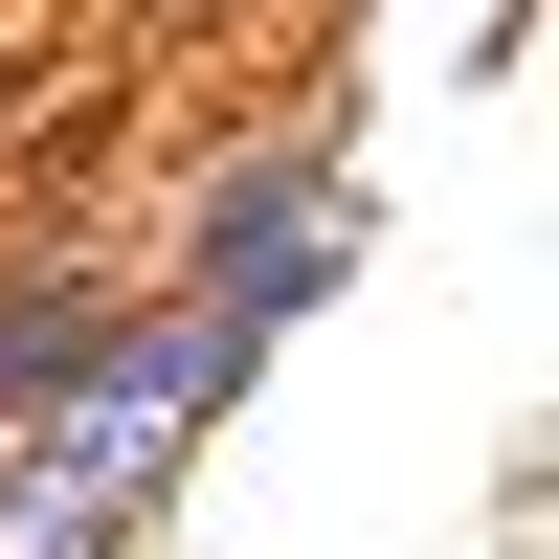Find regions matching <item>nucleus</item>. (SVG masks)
<instances>
[{
	"instance_id": "1",
	"label": "nucleus",
	"mask_w": 559,
	"mask_h": 559,
	"mask_svg": "<svg viewBox=\"0 0 559 559\" xmlns=\"http://www.w3.org/2000/svg\"><path fill=\"white\" fill-rule=\"evenodd\" d=\"M358 247H381V224H358V112H269L247 157H202V202H179V269H157V292L247 313V336L292 358L313 313L358 292Z\"/></svg>"
},
{
	"instance_id": "3",
	"label": "nucleus",
	"mask_w": 559,
	"mask_h": 559,
	"mask_svg": "<svg viewBox=\"0 0 559 559\" xmlns=\"http://www.w3.org/2000/svg\"><path fill=\"white\" fill-rule=\"evenodd\" d=\"M134 381V292L90 247H0V426H45V403H112Z\"/></svg>"
},
{
	"instance_id": "2",
	"label": "nucleus",
	"mask_w": 559,
	"mask_h": 559,
	"mask_svg": "<svg viewBox=\"0 0 559 559\" xmlns=\"http://www.w3.org/2000/svg\"><path fill=\"white\" fill-rule=\"evenodd\" d=\"M179 471L202 448L134 426V403H45V426H0V559H134V537H179Z\"/></svg>"
}]
</instances>
